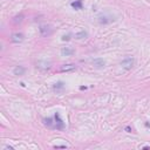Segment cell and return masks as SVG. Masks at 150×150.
Returning a JSON list of instances; mask_svg holds the SVG:
<instances>
[{"label": "cell", "mask_w": 150, "mask_h": 150, "mask_svg": "<svg viewBox=\"0 0 150 150\" xmlns=\"http://www.w3.org/2000/svg\"><path fill=\"white\" fill-rule=\"evenodd\" d=\"M122 67L123 68H125V69H130L133 66H134V59L133 58H127V59H124V60L122 61Z\"/></svg>", "instance_id": "6da1fadb"}, {"label": "cell", "mask_w": 150, "mask_h": 150, "mask_svg": "<svg viewBox=\"0 0 150 150\" xmlns=\"http://www.w3.org/2000/svg\"><path fill=\"white\" fill-rule=\"evenodd\" d=\"M75 69H76L75 64H63L59 68V72H73Z\"/></svg>", "instance_id": "7a4b0ae2"}, {"label": "cell", "mask_w": 150, "mask_h": 150, "mask_svg": "<svg viewBox=\"0 0 150 150\" xmlns=\"http://www.w3.org/2000/svg\"><path fill=\"white\" fill-rule=\"evenodd\" d=\"M63 127H64V124H63L62 120L60 119V115L55 114V128L56 129H63Z\"/></svg>", "instance_id": "3957f363"}, {"label": "cell", "mask_w": 150, "mask_h": 150, "mask_svg": "<svg viewBox=\"0 0 150 150\" xmlns=\"http://www.w3.org/2000/svg\"><path fill=\"white\" fill-rule=\"evenodd\" d=\"M24 40V35L20 34V33H15L12 35V41L13 42H21Z\"/></svg>", "instance_id": "277c9868"}, {"label": "cell", "mask_w": 150, "mask_h": 150, "mask_svg": "<svg viewBox=\"0 0 150 150\" xmlns=\"http://www.w3.org/2000/svg\"><path fill=\"white\" fill-rule=\"evenodd\" d=\"M72 7L75 9H81L82 8V0H75L72 2Z\"/></svg>", "instance_id": "5b68a950"}, {"label": "cell", "mask_w": 150, "mask_h": 150, "mask_svg": "<svg viewBox=\"0 0 150 150\" xmlns=\"http://www.w3.org/2000/svg\"><path fill=\"white\" fill-rule=\"evenodd\" d=\"M40 30H41V33H42V35H43V36H46V35H49V34H51V27H49V26H41Z\"/></svg>", "instance_id": "8992f818"}, {"label": "cell", "mask_w": 150, "mask_h": 150, "mask_svg": "<svg viewBox=\"0 0 150 150\" xmlns=\"http://www.w3.org/2000/svg\"><path fill=\"white\" fill-rule=\"evenodd\" d=\"M61 53H62L63 55H72V54L74 53V49H73V48H69V47H66V48H62Z\"/></svg>", "instance_id": "52a82bcc"}, {"label": "cell", "mask_w": 150, "mask_h": 150, "mask_svg": "<svg viewBox=\"0 0 150 150\" xmlns=\"http://www.w3.org/2000/svg\"><path fill=\"white\" fill-rule=\"evenodd\" d=\"M43 123H45V125L48 127V128H55V124H53V120H52V119H45V120H43Z\"/></svg>", "instance_id": "ba28073f"}, {"label": "cell", "mask_w": 150, "mask_h": 150, "mask_svg": "<svg viewBox=\"0 0 150 150\" xmlns=\"http://www.w3.org/2000/svg\"><path fill=\"white\" fill-rule=\"evenodd\" d=\"M24 72H25V69L21 68V67H17V68L14 69V74H15V75H21V74H24Z\"/></svg>", "instance_id": "9c48e42d"}, {"label": "cell", "mask_w": 150, "mask_h": 150, "mask_svg": "<svg viewBox=\"0 0 150 150\" xmlns=\"http://www.w3.org/2000/svg\"><path fill=\"white\" fill-rule=\"evenodd\" d=\"M75 36H76V39H82V38H86L87 36V33L86 32H81V33H77Z\"/></svg>", "instance_id": "30bf717a"}, {"label": "cell", "mask_w": 150, "mask_h": 150, "mask_svg": "<svg viewBox=\"0 0 150 150\" xmlns=\"http://www.w3.org/2000/svg\"><path fill=\"white\" fill-rule=\"evenodd\" d=\"M94 63H95V64H96V63H99V67L104 66V61H101V60H95V61H94Z\"/></svg>", "instance_id": "8fae6325"}, {"label": "cell", "mask_w": 150, "mask_h": 150, "mask_svg": "<svg viewBox=\"0 0 150 150\" xmlns=\"http://www.w3.org/2000/svg\"><path fill=\"white\" fill-rule=\"evenodd\" d=\"M62 87H63V85H62V83H58V86H54V88H55V89H56V88H62Z\"/></svg>", "instance_id": "7c38bea8"}]
</instances>
